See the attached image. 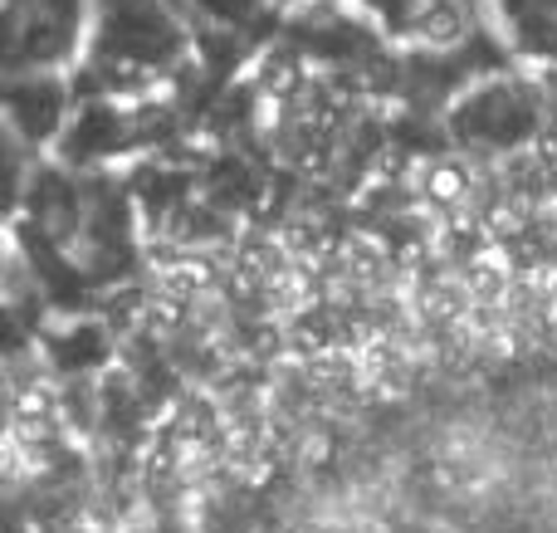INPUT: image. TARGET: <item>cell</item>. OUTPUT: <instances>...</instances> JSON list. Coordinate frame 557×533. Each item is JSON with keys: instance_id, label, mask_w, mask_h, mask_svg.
<instances>
[{"instance_id": "cell-1", "label": "cell", "mask_w": 557, "mask_h": 533, "mask_svg": "<svg viewBox=\"0 0 557 533\" xmlns=\"http://www.w3.org/2000/svg\"><path fill=\"white\" fill-rule=\"evenodd\" d=\"M533 123H539V108H533L529 88H490L460 113V127H470L474 137H490V142H519L533 133Z\"/></svg>"}, {"instance_id": "cell-2", "label": "cell", "mask_w": 557, "mask_h": 533, "mask_svg": "<svg viewBox=\"0 0 557 533\" xmlns=\"http://www.w3.org/2000/svg\"><path fill=\"white\" fill-rule=\"evenodd\" d=\"M10 108H15V117L29 127V137H45L59 117V88L54 84L15 88V94H10Z\"/></svg>"}]
</instances>
